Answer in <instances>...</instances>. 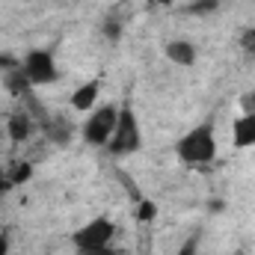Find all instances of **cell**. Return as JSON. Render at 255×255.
<instances>
[{"mask_svg":"<svg viewBox=\"0 0 255 255\" xmlns=\"http://www.w3.org/2000/svg\"><path fill=\"white\" fill-rule=\"evenodd\" d=\"M175 154L181 163L187 166H205L217 157V136H214V128L211 125H199V128H190L178 145H175Z\"/></svg>","mask_w":255,"mask_h":255,"instance_id":"obj_1","label":"cell"},{"mask_svg":"<svg viewBox=\"0 0 255 255\" xmlns=\"http://www.w3.org/2000/svg\"><path fill=\"white\" fill-rule=\"evenodd\" d=\"M119 107H110V104H101V107H95L92 110V116L86 119V125H83V139L89 142V145H98V148H104L107 142H110V136H113V130L119 125Z\"/></svg>","mask_w":255,"mask_h":255,"instance_id":"obj_2","label":"cell"},{"mask_svg":"<svg viewBox=\"0 0 255 255\" xmlns=\"http://www.w3.org/2000/svg\"><path fill=\"white\" fill-rule=\"evenodd\" d=\"M136 145H139V128H136V119H133L130 110H122V113H119V125H116V130H113L107 148H110L113 154H130V151H136Z\"/></svg>","mask_w":255,"mask_h":255,"instance_id":"obj_3","label":"cell"},{"mask_svg":"<svg viewBox=\"0 0 255 255\" xmlns=\"http://www.w3.org/2000/svg\"><path fill=\"white\" fill-rule=\"evenodd\" d=\"M21 74H24V80H27L30 86H36V83H51V80L57 77V63H54L51 54H45V51H33V54L24 60Z\"/></svg>","mask_w":255,"mask_h":255,"instance_id":"obj_4","label":"cell"},{"mask_svg":"<svg viewBox=\"0 0 255 255\" xmlns=\"http://www.w3.org/2000/svg\"><path fill=\"white\" fill-rule=\"evenodd\" d=\"M110 238H113V223H107V220H95V223H89V226L80 229V235H77V247H80L83 253H98V250H104V247L110 244Z\"/></svg>","mask_w":255,"mask_h":255,"instance_id":"obj_5","label":"cell"},{"mask_svg":"<svg viewBox=\"0 0 255 255\" xmlns=\"http://www.w3.org/2000/svg\"><path fill=\"white\" fill-rule=\"evenodd\" d=\"M232 145L235 148H253L255 145V110L244 113L232 125Z\"/></svg>","mask_w":255,"mask_h":255,"instance_id":"obj_6","label":"cell"},{"mask_svg":"<svg viewBox=\"0 0 255 255\" xmlns=\"http://www.w3.org/2000/svg\"><path fill=\"white\" fill-rule=\"evenodd\" d=\"M166 57L175 65H193L196 63V45L184 42V39H175V42L166 45Z\"/></svg>","mask_w":255,"mask_h":255,"instance_id":"obj_7","label":"cell"},{"mask_svg":"<svg viewBox=\"0 0 255 255\" xmlns=\"http://www.w3.org/2000/svg\"><path fill=\"white\" fill-rule=\"evenodd\" d=\"M98 92H101V86L92 80V83H83L74 95H71V104H74V110H95L98 107Z\"/></svg>","mask_w":255,"mask_h":255,"instance_id":"obj_8","label":"cell"},{"mask_svg":"<svg viewBox=\"0 0 255 255\" xmlns=\"http://www.w3.org/2000/svg\"><path fill=\"white\" fill-rule=\"evenodd\" d=\"M154 214H157V208L151 205V199H142L139 202V220H154Z\"/></svg>","mask_w":255,"mask_h":255,"instance_id":"obj_9","label":"cell"},{"mask_svg":"<svg viewBox=\"0 0 255 255\" xmlns=\"http://www.w3.org/2000/svg\"><path fill=\"white\" fill-rule=\"evenodd\" d=\"M0 255H9V238L0 235Z\"/></svg>","mask_w":255,"mask_h":255,"instance_id":"obj_10","label":"cell"},{"mask_svg":"<svg viewBox=\"0 0 255 255\" xmlns=\"http://www.w3.org/2000/svg\"><path fill=\"white\" fill-rule=\"evenodd\" d=\"M178 255H193V247H187V250H184V253H178Z\"/></svg>","mask_w":255,"mask_h":255,"instance_id":"obj_11","label":"cell"}]
</instances>
